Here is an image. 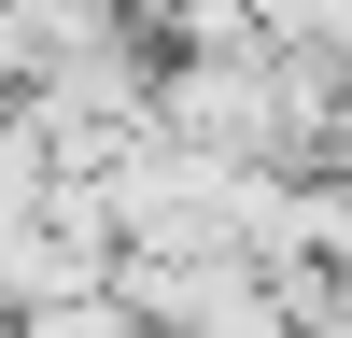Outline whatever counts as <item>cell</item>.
I'll return each mask as SVG.
<instances>
[{
	"label": "cell",
	"mask_w": 352,
	"mask_h": 338,
	"mask_svg": "<svg viewBox=\"0 0 352 338\" xmlns=\"http://www.w3.org/2000/svg\"><path fill=\"white\" fill-rule=\"evenodd\" d=\"M14 324H28V338H169L113 268H99V282H71V296H43V310H14Z\"/></svg>",
	"instance_id": "6da1fadb"
},
{
	"label": "cell",
	"mask_w": 352,
	"mask_h": 338,
	"mask_svg": "<svg viewBox=\"0 0 352 338\" xmlns=\"http://www.w3.org/2000/svg\"><path fill=\"white\" fill-rule=\"evenodd\" d=\"M43 197H56V169H43V127H28L14 99H0V240H14V225L43 212Z\"/></svg>",
	"instance_id": "7a4b0ae2"
}]
</instances>
